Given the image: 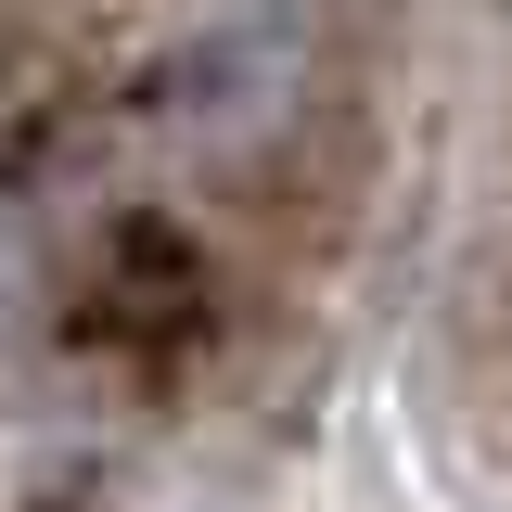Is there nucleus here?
I'll use <instances>...</instances> for the list:
<instances>
[{"label": "nucleus", "instance_id": "f257e3e1", "mask_svg": "<svg viewBox=\"0 0 512 512\" xmlns=\"http://www.w3.org/2000/svg\"><path fill=\"white\" fill-rule=\"evenodd\" d=\"M13 333H26V244L0 231V346H13Z\"/></svg>", "mask_w": 512, "mask_h": 512}]
</instances>
